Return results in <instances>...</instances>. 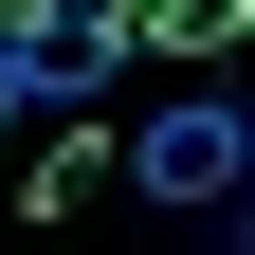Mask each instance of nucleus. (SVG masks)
Wrapping results in <instances>:
<instances>
[{"label":"nucleus","instance_id":"obj_3","mask_svg":"<svg viewBox=\"0 0 255 255\" xmlns=\"http://www.w3.org/2000/svg\"><path fill=\"white\" fill-rule=\"evenodd\" d=\"M128 18V55H237L255 37V0H110Z\"/></svg>","mask_w":255,"mask_h":255},{"label":"nucleus","instance_id":"obj_4","mask_svg":"<svg viewBox=\"0 0 255 255\" xmlns=\"http://www.w3.org/2000/svg\"><path fill=\"white\" fill-rule=\"evenodd\" d=\"M0 128H18V73H0Z\"/></svg>","mask_w":255,"mask_h":255},{"label":"nucleus","instance_id":"obj_2","mask_svg":"<svg viewBox=\"0 0 255 255\" xmlns=\"http://www.w3.org/2000/svg\"><path fill=\"white\" fill-rule=\"evenodd\" d=\"M0 73H18V110H91L128 73V18L110 0H0Z\"/></svg>","mask_w":255,"mask_h":255},{"label":"nucleus","instance_id":"obj_1","mask_svg":"<svg viewBox=\"0 0 255 255\" xmlns=\"http://www.w3.org/2000/svg\"><path fill=\"white\" fill-rule=\"evenodd\" d=\"M110 164H128V201H146V219L237 237V201H255V110H237V91H164V110L128 128Z\"/></svg>","mask_w":255,"mask_h":255}]
</instances>
